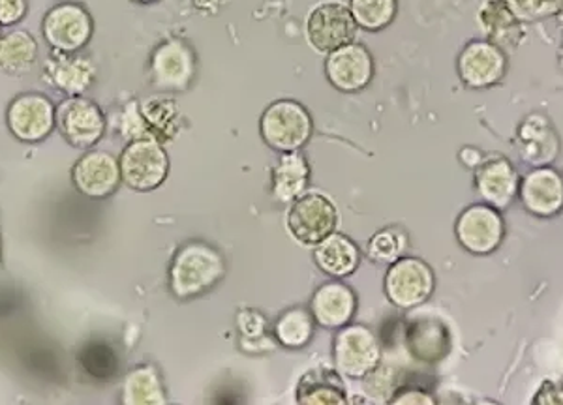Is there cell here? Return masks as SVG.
<instances>
[{"mask_svg":"<svg viewBox=\"0 0 563 405\" xmlns=\"http://www.w3.org/2000/svg\"><path fill=\"white\" fill-rule=\"evenodd\" d=\"M260 130L269 147L295 153L312 135V116L295 100H276L263 111Z\"/></svg>","mask_w":563,"mask_h":405,"instance_id":"cell-1","label":"cell"},{"mask_svg":"<svg viewBox=\"0 0 563 405\" xmlns=\"http://www.w3.org/2000/svg\"><path fill=\"white\" fill-rule=\"evenodd\" d=\"M222 272V259L212 248L206 245L185 246L172 267V290L177 296L199 295L214 285Z\"/></svg>","mask_w":563,"mask_h":405,"instance_id":"cell-2","label":"cell"},{"mask_svg":"<svg viewBox=\"0 0 563 405\" xmlns=\"http://www.w3.org/2000/svg\"><path fill=\"white\" fill-rule=\"evenodd\" d=\"M358 26L350 7L340 0H323L307 18L308 44L318 53H329L357 38Z\"/></svg>","mask_w":563,"mask_h":405,"instance_id":"cell-3","label":"cell"},{"mask_svg":"<svg viewBox=\"0 0 563 405\" xmlns=\"http://www.w3.org/2000/svg\"><path fill=\"white\" fill-rule=\"evenodd\" d=\"M119 168L126 187L134 188L137 192H147L161 187L164 182L169 169V160L161 142L135 139L124 148Z\"/></svg>","mask_w":563,"mask_h":405,"instance_id":"cell-4","label":"cell"},{"mask_svg":"<svg viewBox=\"0 0 563 405\" xmlns=\"http://www.w3.org/2000/svg\"><path fill=\"white\" fill-rule=\"evenodd\" d=\"M42 34L53 52H81L92 36V18L84 7L63 2L45 13Z\"/></svg>","mask_w":563,"mask_h":405,"instance_id":"cell-5","label":"cell"},{"mask_svg":"<svg viewBox=\"0 0 563 405\" xmlns=\"http://www.w3.org/2000/svg\"><path fill=\"white\" fill-rule=\"evenodd\" d=\"M8 128L23 143L44 142L57 124V108L49 98L26 92L13 98L7 111Z\"/></svg>","mask_w":563,"mask_h":405,"instance_id":"cell-6","label":"cell"},{"mask_svg":"<svg viewBox=\"0 0 563 405\" xmlns=\"http://www.w3.org/2000/svg\"><path fill=\"white\" fill-rule=\"evenodd\" d=\"M196 57L192 47L183 40H167L151 57V83L164 92H180L192 83Z\"/></svg>","mask_w":563,"mask_h":405,"instance_id":"cell-7","label":"cell"},{"mask_svg":"<svg viewBox=\"0 0 563 405\" xmlns=\"http://www.w3.org/2000/svg\"><path fill=\"white\" fill-rule=\"evenodd\" d=\"M456 68L470 89H488L506 78V52L490 40H474L462 49Z\"/></svg>","mask_w":563,"mask_h":405,"instance_id":"cell-8","label":"cell"},{"mask_svg":"<svg viewBox=\"0 0 563 405\" xmlns=\"http://www.w3.org/2000/svg\"><path fill=\"white\" fill-rule=\"evenodd\" d=\"M57 128L71 147H92L102 139L106 116L89 98L70 97L57 108Z\"/></svg>","mask_w":563,"mask_h":405,"instance_id":"cell-9","label":"cell"},{"mask_svg":"<svg viewBox=\"0 0 563 405\" xmlns=\"http://www.w3.org/2000/svg\"><path fill=\"white\" fill-rule=\"evenodd\" d=\"M434 290V274L429 265L419 259H400L390 265L385 280V291L390 303L398 308H416L424 303Z\"/></svg>","mask_w":563,"mask_h":405,"instance_id":"cell-10","label":"cell"},{"mask_svg":"<svg viewBox=\"0 0 563 405\" xmlns=\"http://www.w3.org/2000/svg\"><path fill=\"white\" fill-rule=\"evenodd\" d=\"M455 232L462 248L485 256L501 245L506 225L494 206L474 205L459 216Z\"/></svg>","mask_w":563,"mask_h":405,"instance_id":"cell-11","label":"cell"},{"mask_svg":"<svg viewBox=\"0 0 563 405\" xmlns=\"http://www.w3.org/2000/svg\"><path fill=\"white\" fill-rule=\"evenodd\" d=\"M325 74L334 89L358 92L374 78V58L365 45L352 42L327 55Z\"/></svg>","mask_w":563,"mask_h":405,"instance_id":"cell-12","label":"cell"},{"mask_svg":"<svg viewBox=\"0 0 563 405\" xmlns=\"http://www.w3.org/2000/svg\"><path fill=\"white\" fill-rule=\"evenodd\" d=\"M334 225V206L316 193L297 201L288 214L289 232L305 245H318L333 233Z\"/></svg>","mask_w":563,"mask_h":405,"instance_id":"cell-13","label":"cell"},{"mask_svg":"<svg viewBox=\"0 0 563 405\" xmlns=\"http://www.w3.org/2000/svg\"><path fill=\"white\" fill-rule=\"evenodd\" d=\"M519 195L533 216L552 218L563 211V177L556 169H533L520 182Z\"/></svg>","mask_w":563,"mask_h":405,"instance_id":"cell-14","label":"cell"},{"mask_svg":"<svg viewBox=\"0 0 563 405\" xmlns=\"http://www.w3.org/2000/svg\"><path fill=\"white\" fill-rule=\"evenodd\" d=\"M97 78V66L79 53L53 52L45 60L44 79L66 97H84Z\"/></svg>","mask_w":563,"mask_h":405,"instance_id":"cell-15","label":"cell"},{"mask_svg":"<svg viewBox=\"0 0 563 405\" xmlns=\"http://www.w3.org/2000/svg\"><path fill=\"white\" fill-rule=\"evenodd\" d=\"M71 179L79 192L89 198H106L113 193L121 182V168L108 153H89L77 161Z\"/></svg>","mask_w":563,"mask_h":405,"instance_id":"cell-16","label":"cell"},{"mask_svg":"<svg viewBox=\"0 0 563 405\" xmlns=\"http://www.w3.org/2000/svg\"><path fill=\"white\" fill-rule=\"evenodd\" d=\"M519 175L506 158H490L481 164L475 187L479 192L481 200L494 206V209H506L511 205L515 195L519 192Z\"/></svg>","mask_w":563,"mask_h":405,"instance_id":"cell-17","label":"cell"},{"mask_svg":"<svg viewBox=\"0 0 563 405\" xmlns=\"http://www.w3.org/2000/svg\"><path fill=\"white\" fill-rule=\"evenodd\" d=\"M379 349L374 336L363 327H350L336 340V364L342 372L358 378L378 364Z\"/></svg>","mask_w":563,"mask_h":405,"instance_id":"cell-18","label":"cell"},{"mask_svg":"<svg viewBox=\"0 0 563 405\" xmlns=\"http://www.w3.org/2000/svg\"><path fill=\"white\" fill-rule=\"evenodd\" d=\"M481 29L485 31L490 42L504 47V45H517L522 38V29L517 15L506 0H485L481 4L479 13Z\"/></svg>","mask_w":563,"mask_h":405,"instance_id":"cell-19","label":"cell"},{"mask_svg":"<svg viewBox=\"0 0 563 405\" xmlns=\"http://www.w3.org/2000/svg\"><path fill=\"white\" fill-rule=\"evenodd\" d=\"M520 148L526 161L547 164L554 160L558 153V139L551 123L539 113L528 116L519 130Z\"/></svg>","mask_w":563,"mask_h":405,"instance_id":"cell-20","label":"cell"},{"mask_svg":"<svg viewBox=\"0 0 563 405\" xmlns=\"http://www.w3.org/2000/svg\"><path fill=\"white\" fill-rule=\"evenodd\" d=\"M38 63V44L26 31L0 34V70L25 76Z\"/></svg>","mask_w":563,"mask_h":405,"instance_id":"cell-21","label":"cell"},{"mask_svg":"<svg viewBox=\"0 0 563 405\" xmlns=\"http://www.w3.org/2000/svg\"><path fill=\"white\" fill-rule=\"evenodd\" d=\"M352 291L347 290L342 283H329L323 285L314 296L312 310H314L316 319L323 327H340L347 323L353 314Z\"/></svg>","mask_w":563,"mask_h":405,"instance_id":"cell-22","label":"cell"},{"mask_svg":"<svg viewBox=\"0 0 563 405\" xmlns=\"http://www.w3.org/2000/svg\"><path fill=\"white\" fill-rule=\"evenodd\" d=\"M316 261L321 270L331 277L352 274L358 263L357 248L352 240L342 235H329L321 240L316 250Z\"/></svg>","mask_w":563,"mask_h":405,"instance_id":"cell-23","label":"cell"},{"mask_svg":"<svg viewBox=\"0 0 563 405\" xmlns=\"http://www.w3.org/2000/svg\"><path fill=\"white\" fill-rule=\"evenodd\" d=\"M141 115L147 124L148 134L156 142L174 139L179 132V105L172 98L153 97L140 103Z\"/></svg>","mask_w":563,"mask_h":405,"instance_id":"cell-24","label":"cell"},{"mask_svg":"<svg viewBox=\"0 0 563 405\" xmlns=\"http://www.w3.org/2000/svg\"><path fill=\"white\" fill-rule=\"evenodd\" d=\"M350 12L358 29L378 33L397 18L398 0H350Z\"/></svg>","mask_w":563,"mask_h":405,"instance_id":"cell-25","label":"cell"},{"mask_svg":"<svg viewBox=\"0 0 563 405\" xmlns=\"http://www.w3.org/2000/svg\"><path fill=\"white\" fill-rule=\"evenodd\" d=\"M308 166L305 158L289 153L275 169V195L280 201H291L307 187Z\"/></svg>","mask_w":563,"mask_h":405,"instance_id":"cell-26","label":"cell"},{"mask_svg":"<svg viewBox=\"0 0 563 405\" xmlns=\"http://www.w3.org/2000/svg\"><path fill=\"white\" fill-rule=\"evenodd\" d=\"M124 396L129 404H162L164 391L161 381L151 368H140L130 373L124 386Z\"/></svg>","mask_w":563,"mask_h":405,"instance_id":"cell-27","label":"cell"},{"mask_svg":"<svg viewBox=\"0 0 563 405\" xmlns=\"http://www.w3.org/2000/svg\"><path fill=\"white\" fill-rule=\"evenodd\" d=\"M276 335L282 344L289 348H299L312 336V317L302 310H291L288 314L282 315L280 322L276 325Z\"/></svg>","mask_w":563,"mask_h":405,"instance_id":"cell-28","label":"cell"},{"mask_svg":"<svg viewBox=\"0 0 563 405\" xmlns=\"http://www.w3.org/2000/svg\"><path fill=\"white\" fill-rule=\"evenodd\" d=\"M404 240L402 233L398 232H382L372 238L371 245H368V254L374 261L378 263H390L402 254Z\"/></svg>","mask_w":563,"mask_h":405,"instance_id":"cell-29","label":"cell"},{"mask_svg":"<svg viewBox=\"0 0 563 405\" xmlns=\"http://www.w3.org/2000/svg\"><path fill=\"white\" fill-rule=\"evenodd\" d=\"M506 2L520 23L544 20L552 13H556L560 8L558 0H506Z\"/></svg>","mask_w":563,"mask_h":405,"instance_id":"cell-30","label":"cell"},{"mask_svg":"<svg viewBox=\"0 0 563 405\" xmlns=\"http://www.w3.org/2000/svg\"><path fill=\"white\" fill-rule=\"evenodd\" d=\"M85 370H89L97 378H109L117 370V360L113 351L106 346H92L84 353Z\"/></svg>","mask_w":563,"mask_h":405,"instance_id":"cell-31","label":"cell"},{"mask_svg":"<svg viewBox=\"0 0 563 405\" xmlns=\"http://www.w3.org/2000/svg\"><path fill=\"white\" fill-rule=\"evenodd\" d=\"M121 132L126 139H153L148 134L147 124L141 115L140 103L132 102L126 105V110L122 111Z\"/></svg>","mask_w":563,"mask_h":405,"instance_id":"cell-32","label":"cell"},{"mask_svg":"<svg viewBox=\"0 0 563 405\" xmlns=\"http://www.w3.org/2000/svg\"><path fill=\"white\" fill-rule=\"evenodd\" d=\"M26 12H29L26 0H0V25H18L23 21Z\"/></svg>","mask_w":563,"mask_h":405,"instance_id":"cell-33","label":"cell"},{"mask_svg":"<svg viewBox=\"0 0 563 405\" xmlns=\"http://www.w3.org/2000/svg\"><path fill=\"white\" fill-rule=\"evenodd\" d=\"M239 322H241V328H243L244 335H262L263 319L260 315L254 314V312H244V314H241V317H239Z\"/></svg>","mask_w":563,"mask_h":405,"instance_id":"cell-34","label":"cell"},{"mask_svg":"<svg viewBox=\"0 0 563 405\" xmlns=\"http://www.w3.org/2000/svg\"><path fill=\"white\" fill-rule=\"evenodd\" d=\"M225 0H192L194 8L199 12L217 13Z\"/></svg>","mask_w":563,"mask_h":405,"instance_id":"cell-35","label":"cell"},{"mask_svg":"<svg viewBox=\"0 0 563 405\" xmlns=\"http://www.w3.org/2000/svg\"><path fill=\"white\" fill-rule=\"evenodd\" d=\"M558 21H560V23H562L563 25V4H560V8H558Z\"/></svg>","mask_w":563,"mask_h":405,"instance_id":"cell-36","label":"cell"},{"mask_svg":"<svg viewBox=\"0 0 563 405\" xmlns=\"http://www.w3.org/2000/svg\"><path fill=\"white\" fill-rule=\"evenodd\" d=\"M135 2H141V4H148V2H154V0H135Z\"/></svg>","mask_w":563,"mask_h":405,"instance_id":"cell-37","label":"cell"}]
</instances>
